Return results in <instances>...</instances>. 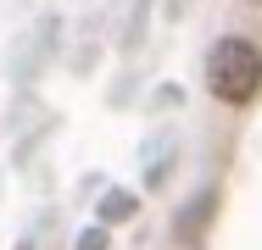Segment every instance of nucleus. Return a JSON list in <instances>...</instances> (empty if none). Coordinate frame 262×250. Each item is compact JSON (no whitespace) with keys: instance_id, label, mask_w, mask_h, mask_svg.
Returning <instances> with one entry per match:
<instances>
[{"instance_id":"1","label":"nucleus","mask_w":262,"mask_h":250,"mask_svg":"<svg viewBox=\"0 0 262 250\" xmlns=\"http://www.w3.org/2000/svg\"><path fill=\"white\" fill-rule=\"evenodd\" d=\"M207 84L223 106H251L262 89V50L251 39H217L207 56Z\"/></svg>"},{"instance_id":"2","label":"nucleus","mask_w":262,"mask_h":250,"mask_svg":"<svg viewBox=\"0 0 262 250\" xmlns=\"http://www.w3.org/2000/svg\"><path fill=\"white\" fill-rule=\"evenodd\" d=\"M101 245H106L101 234H90V239H78V250H101Z\"/></svg>"},{"instance_id":"3","label":"nucleus","mask_w":262,"mask_h":250,"mask_svg":"<svg viewBox=\"0 0 262 250\" xmlns=\"http://www.w3.org/2000/svg\"><path fill=\"white\" fill-rule=\"evenodd\" d=\"M257 6H262V0H257Z\"/></svg>"}]
</instances>
